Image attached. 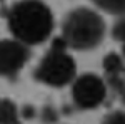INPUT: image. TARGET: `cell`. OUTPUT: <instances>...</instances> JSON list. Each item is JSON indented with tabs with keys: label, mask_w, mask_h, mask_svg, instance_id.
<instances>
[{
	"label": "cell",
	"mask_w": 125,
	"mask_h": 124,
	"mask_svg": "<svg viewBox=\"0 0 125 124\" xmlns=\"http://www.w3.org/2000/svg\"><path fill=\"white\" fill-rule=\"evenodd\" d=\"M100 124H125V111H112V112H108L107 116H104Z\"/></svg>",
	"instance_id": "cell-10"
},
{
	"label": "cell",
	"mask_w": 125,
	"mask_h": 124,
	"mask_svg": "<svg viewBox=\"0 0 125 124\" xmlns=\"http://www.w3.org/2000/svg\"><path fill=\"white\" fill-rule=\"evenodd\" d=\"M39 119L42 124H57L58 123V111L53 106H43L39 111Z\"/></svg>",
	"instance_id": "cell-9"
},
{
	"label": "cell",
	"mask_w": 125,
	"mask_h": 124,
	"mask_svg": "<svg viewBox=\"0 0 125 124\" xmlns=\"http://www.w3.org/2000/svg\"><path fill=\"white\" fill-rule=\"evenodd\" d=\"M72 84V101L78 109H97L107 97V82L94 72L75 76Z\"/></svg>",
	"instance_id": "cell-4"
},
{
	"label": "cell",
	"mask_w": 125,
	"mask_h": 124,
	"mask_svg": "<svg viewBox=\"0 0 125 124\" xmlns=\"http://www.w3.org/2000/svg\"><path fill=\"white\" fill-rule=\"evenodd\" d=\"M20 112V117H23V119H35L37 114H39V111H37V107L32 104H23L22 106V109H19Z\"/></svg>",
	"instance_id": "cell-12"
},
{
	"label": "cell",
	"mask_w": 125,
	"mask_h": 124,
	"mask_svg": "<svg viewBox=\"0 0 125 124\" xmlns=\"http://www.w3.org/2000/svg\"><path fill=\"white\" fill-rule=\"evenodd\" d=\"M33 76L39 82L55 89L65 87L73 81L77 76V64L67 50L65 42H55L48 49L35 67Z\"/></svg>",
	"instance_id": "cell-3"
},
{
	"label": "cell",
	"mask_w": 125,
	"mask_h": 124,
	"mask_svg": "<svg viewBox=\"0 0 125 124\" xmlns=\"http://www.w3.org/2000/svg\"><path fill=\"white\" fill-rule=\"evenodd\" d=\"M105 34L107 25L104 17L88 7L70 10L62 25V37L65 45L80 52L97 49L105 39Z\"/></svg>",
	"instance_id": "cell-2"
},
{
	"label": "cell",
	"mask_w": 125,
	"mask_h": 124,
	"mask_svg": "<svg viewBox=\"0 0 125 124\" xmlns=\"http://www.w3.org/2000/svg\"><path fill=\"white\" fill-rule=\"evenodd\" d=\"M7 19L13 39L27 47L43 44L53 30V15L47 5L39 0L17 2Z\"/></svg>",
	"instance_id": "cell-1"
},
{
	"label": "cell",
	"mask_w": 125,
	"mask_h": 124,
	"mask_svg": "<svg viewBox=\"0 0 125 124\" xmlns=\"http://www.w3.org/2000/svg\"><path fill=\"white\" fill-rule=\"evenodd\" d=\"M100 10L112 15H125V0H92Z\"/></svg>",
	"instance_id": "cell-8"
},
{
	"label": "cell",
	"mask_w": 125,
	"mask_h": 124,
	"mask_svg": "<svg viewBox=\"0 0 125 124\" xmlns=\"http://www.w3.org/2000/svg\"><path fill=\"white\" fill-rule=\"evenodd\" d=\"M102 66H104V70H105V74L110 82H117V81L122 79V74L125 70V64H124L122 55H118L115 52H110V54L105 55Z\"/></svg>",
	"instance_id": "cell-6"
},
{
	"label": "cell",
	"mask_w": 125,
	"mask_h": 124,
	"mask_svg": "<svg viewBox=\"0 0 125 124\" xmlns=\"http://www.w3.org/2000/svg\"><path fill=\"white\" fill-rule=\"evenodd\" d=\"M0 124H20L19 106L12 99H0Z\"/></svg>",
	"instance_id": "cell-7"
},
{
	"label": "cell",
	"mask_w": 125,
	"mask_h": 124,
	"mask_svg": "<svg viewBox=\"0 0 125 124\" xmlns=\"http://www.w3.org/2000/svg\"><path fill=\"white\" fill-rule=\"evenodd\" d=\"M30 59V50L17 39L0 40V76H15L25 67Z\"/></svg>",
	"instance_id": "cell-5"
},
{
	"label": "cell",
	"mask_w": 125,
	"mask_h": 124,
	"mask_svg": "<svg viewBox=\"0 0 125 124\" xmlns=\"http://www.w3.org/2000/svg\"><path fill=\"white\" fill-rule=\"evenodd\" d=\"M122 44H124V47H122V59H124V62H125V40Z\"/></svg>",
	"instance_id": "cell-13"
},
{
	"label": "cell",
	"mask_w": 125,
	"mask_h": 124,
	"mask_svg": "<svg viewBox=\"0 0 125 124\" xmlns=\"http://www.w3.org/2000/svg\"><path fill=\"white\" fill-rule=\"evenodd\" d=\"M112 37L115 39V40H120V42L125 40V17L118 19L114 24V27H112Z\"/></svg>",
	"instance_id": "cell-11"
}]
</instances>
